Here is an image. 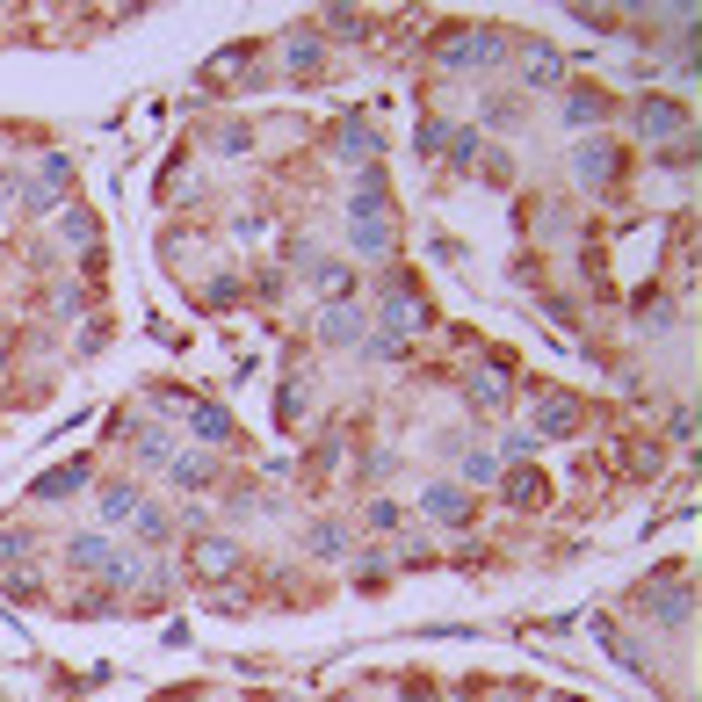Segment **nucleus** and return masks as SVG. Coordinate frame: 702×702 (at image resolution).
<instances>
[{"instance_id": "f257e3e1", "label": "nucleus", "mask_w": 702, "mask_h": 702, "mask_svg": "<svg viewBox=\"0 0 702 702\" xmlns=\"http://www.w3.org/2000/svg\"><path fill=\"white\" fill-rule=\"evenodd\" d=\"M319 333H326V348H355L362 341V304L355 297H333L326 319H319Z\"/></svg>"}, {"instance_id": "f03ea898", "label": "nucleus", "mask_w": 702, "mask_h": 702, "mask_svg": "<svg viewBox=\"0 0 702 702\" xmlns=\"http://www.w3.org/2000/svg\"><path fill=\"white\" fill-rule=\"evenodd\" d=\"M637 124H645V138H674V131H688V109L666 102V95H645L637 102Z\"/></svg>"}, {"instance_id": "7ed1b4c3", "label": "nucleus", "mask_w": 702, "mask_h": 702, "mask_svg": "<svg viewBox=\"0 0 702 702\" xmlns=\"http://www.w3.org/2000/svg\"><path fill=\"white\" fill-rule=\"evenodd\" d=\"M427 514H435V522H449V529H464L471 522V493H464V485H427Z\"/></svg>"}, {"instance_id": "20e7f679", "label": "nucleus", "mask_w": 702, "mask_h": 702, "mask_svg": "<svg viewBox=\"0 0 702 702\" xmlns=\"http://www.w3.org/2000/svg\"><path fill=\"white\" fill-rule=\"evenodd\" d=\"M514 51L529 58V80H536V87H558V80H565V58H558L551 44H543V37H522Z\"/></svg>"}, {"instance_id": "39448f33", "label": "nucleus", "mask_w": 702, "mask_h": 702, "mask_svg": "<svg viewBox=\"0 0 702 702\" xmlns=\"http://www.w3.org/2000/svg\"><path fill=\"white\" fill-rule=\"evenodd\" d=\"M500 493H507L514 507H543V500H551V485H543V471H536V464H514Z\"/></svg>"}, {"instance_id": "423d86ee", "label": "nucleus", "mask_w": 702, "mask_h": 702, "mask_svg": "<svg viewBox=\"0 0 702 702\" xmlns=\"http://www.w3.org/2000/svg\"><path fill=\"white\" fill-rule=\"evenodd\" d=\"M87 485V464H58V471H44L37 485H29V500H73Z\"/></svg>"}, {"instance_id": "0eeeda50", "label": "nucleus", "mask_w": 702, "mask_h": 702, "mask_svg": "<svg viewBox=\"0 0 702 702\" xmlns=\"http://www.w3.org/2000/svg\"><path fill=\"white\" fill-rule=\"evenodd\" d=\"M66 565H73V572H109L116 551H109L102 536H73V543H66Z\"/></svg>"}, {"instance_id": "6e6552de", "label": "nucleus", "mask_w": 702, "mask_h": 702, "mask_svg": "<svg viewBox=\"0 0 702 702\" xmlns=\"http://www.w3.org/2000/svg\"><path fill=\"white\" fill-rule=\"evenodd\" d=\"M283 58L297 66V80H319V66H326V51H319V37H312V29H297V37L283 44Z\"/></svg>"}, {"instance_id": "1a4fd4ad", "label": "nucleus", "mask_w": 702, "mask_h": 702, "mask_svg": "<svg viewBox=\"0 0 702 702\" xmlns=\"http://www.w3.org/2000/svg\"><path fill=\"white\" fill-rule=\"evenodd\" d=\"M601 116H608V95H601V87H572V95H565V124L579 131V124H601Z\"/></svg>"}, {"instance_id": "9d476101", "label": "nucleus", "mask_w": 702, "mask_h": 702, "mask_svg": "<svg viewBox=\"0 0 702 702\" xmlns=\"http://www.w3.org/2000/svg\"><path fill=\"white\" fill-rule=\"evenodd\" d=\"M138 507H145V500H138L131 478H109V485H102V514H109V522H131Z\"/></svg>"}, {"instance_id": "9b49d317", "label": "nucleus", "mask_w": 702, "mask_h": 702, "mask_svg": "<svg viewBox=\"0 0 702 702\" xmlns=\"http://www.w3.org/2000/svg\"><path fill=\"white\" fill-rule=\"evenodd\" d=\"M181 406L196 413V435H203V442H239L232 420H225V406H203V399H181Z\"/></svg>"}, {"instance_id": "f8f14e48", "label": "nucleus", "mask_w": 702, "mask_h": 702, "mask_svg": "<svg viewBox=\"0 0 702 702\" xmlns=\"http://www.w3.org/2000/svg\"><path fill=\"white\" fill-rule=\"evenodd\" d=\"M319 29L326 37H370V15L362 8H319Z\"/></svg>"}, {"instance_id": "ddd939ff", "label": "nucleus", "mask_w": 702, "mask_h": 702, "mask_svg": "<svg viewBox=\"0 0 702 702\" xmlns=\"http://www.w3.org/2000/svg\"><path fill=\"white\" fill-rule=\"evenodd\" d=\"M232 565H239V543H225V536L196 543V572H232Z\"/></svg>"}, {"instance_id": "4468645a", "label": "nucleus", "mask_w": 702, "mask_h": 702, "mask_svg": "<svg viewBox=\"0 0 702 702\" xmlns=\"http://www.w3.org/2000/svg\"><path fill=\"white\" fill-rule=\"evenodd\" d=\"M572 427H579V406H572V399H543L536 435H572Z\"/></svg>"}, {"instance_id": "2eb2a0df", "label": "nucleus", "mask_w": 702, "mask_h": 702, "mask_svg": "<svg viewBox=\"0 0 702 702\" xmlns=\"http://www.w3.org/2000/svg\"><path fill=\"white\" fill-rule=\"evenodd\" d=\"M464 399H471L478 413H485V406H500V399H507V377H500V370H485V377H471V384H464Z\"/></svg>"}, {"instance_id": "dca6fc26", "label": "nucleus", "mask_w": 702, "mask_h": 702, "mask_svg": "<svg viewBox=\"0 0 702 702\" xmlns=\"http://www.w3.org/2000/svg\"><path fill=\"white\" fill-rule=\"evenodd\" d=\"M58 232H66L80 254H95V218H87V210H66V218H58Z\"/></svg>"}, {"instance_id": "f3484780", "label": "nucleus", "mask_w": 702, "mask_h": 702, "mask_svg": "<svg viewBox=\"0 0 702 702\" xmlns=\"http://www.w3.org/2000/svg\"><path fill=\"white\" fill-rule=\"evenodd\" d=\"M174 485H181V493H203V485H210V464H203V456H174Z\"/></svg>"}, {"instance_id": "a211bd4d", "label": "nucleus", "mask_w": 702, "mask_h": 702, "mask_svg": "<svg viewBox=\"0 0 702 702\" xmlns=\"http://www.w3.org/2000/svg\"><path fill=\"white\" fill-rule=\"evenodd\" d=\"M341 551H348V529L341 522H319L312 529V558H341Z\"/></svg>"}, {"instance_id": "6ab92c4d", "label": "nucleus", "mask_w": 702, "mask_h": 702, "mask_svg": "<svg viewBox=\"0 0 702 702\" xmlns=\"http://www.w3.org/2000/svg\"><path fill=\"white\" fill-rule=\"evenodd\" d=\"M579 174H587V181H608V174H616V152H608V145H587V152H579Z\"/></svg>"}, {"instance_id": "aec40b11", "label": "nucleus", "mask_w": 702, "mask_h": 702, "mask_svg": "<svg viewBox=\"0 0 702 702\" xmlns=\"http://www.w3.org/2000/svg\"><path fill=\"white\" fill-rule=\"evenodd\" d=\"M333 145H341V152H355V160H362V152H370V124L355 116V124H341V138H333Z\"/></svg>"}, {"instance_id": "412c9836", "label": "nucleus", "mask_w": 702, "mask_h": 702, "mask_svg": "<svg viewBox=\"0 0 702 702\" xmlns=\"http://www.w3.org/2000/svg\"><path fill=\"white\" fill-rule=\"evenodd\" d=\"M210 145H218V152H254V131H247V124H225Z\"/></svg>"}, {"instance_id": "4be33fe9", "label": "nucleus", "mask_w": 702, "mask_h": 702, "mask_svg": "<svg viewBox=\"0 0 702 702\" xmlns=\"http://www.w3.org/2000/svg\"><path fill=\"white\" fill-rule=\"evenodd\" d=\"M29 558V529H0V565H15Z\"/></svg>"}, {"instance_id": "5701e85b", "label": "nucleus", "mask_w": 702, "mask_h": 702, "mask_svg": "<svg viewBox=\"0 0 702 702\" xmlns=\"http://www.w3.org/2000/svg\"><path fill=\"white\" fill-rule=\"evenodd\" d=\"M485 116H493V124H514V116H522V102H514V95H493V102H485Z\"/></svg>"}, {"instance_id": "b1692460", "label": "nucleus", "mask_w": 702, "mask_h": 702, "mask_svg": "<svg viewBox=\"0 0 702 702\" xmlns=\"http://www.w3.org/2000/svg\"><path fill=\"white\" fill-rule=\"evenodd\" d=\"M399 522H406V514L391 507V500H377V507H370V529H399Z\"/></svg>"}]
</instances>
